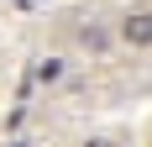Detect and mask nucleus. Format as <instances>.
<instances>
[{
	"instance_id": "20e7f679",
	"label": "nucleus",
	"mask_w": 152,
	"mask_h": 147,
	"mask_svg": "<svg viewBox=\"0 0 152 147\" xmlns=\"http://www.w3.org/2000/svg\"><path fill=\"white\" fill-rule=\"evenodd\" d=\"M16 5H21V11H31V5H47V0H16Z\"/></svg>"
},
{
	"instance_id": "f257e3e1",
	"label": "nucleus",
	"mask_w": 152,
	"mask_h": 147,
	"mask_svg": "<svg viewBox=\"0 0 152 147\" xmlns=\"http://www.w3.org/2000/svg\"><path fill=\"white\" fill-rule=\"evenodd\" d=\"M121 42L126 47H152V11H131L121 21Z\"/></svg>"
},
{
	"instance_id": "423d86ee",
	"label": "nucleus",
	"mask_w": 152,
	"mask_h": 147,
	"mask_svg": "<svg viewBox=\"0 0 152 147\" xmlns=\"http://www.w3.org/2000/svg\"><path fill=\"white\" fill-rule=\"evenodd\" d=\"M5 147H31V142H21V137H11V142H5Z\"/></svg>"
},
{
	"instance_id": "f03ea898",
	"label": "nucleus",
	"mask_w": 152,
	"mask_h": 147,
	"mask_svg": "<svg viewBox=\"0 0 152 147\" xmlns=\"http://www.w3.org/2000/svg\"><path fill=\"white\" fill-rule=\"evenodd\" d=\"M63 74H68V63H63V58H42V63H37V84H58Z\"/></svg>"
},
{
	"instance_id": "39448f33",
	"label": "nucleus",
	"mask_w": 152,
	"mask_h": 147,
	"mask_svg": "<svg viewBox=\"0 0 152 147\" xmlns=\"http://www.w3.org/2000/svg\"><path fill=\"white\" fill-rule=\"evenodd\" d=\"M84 147H110V142H105V137H94V142H84Z\"/></svg>"
},
{
	"instance_id": "7ed1b4c3",
	"label": "nucleus",
	"mask_w": 152,
	"mask_h": 147,
	"mask_svg": "<svg viewBox=\"0 0 152 147\" xmlns=\"http://www.w3.org/2000/svg\"><path fill=\"white\" fill-rule=\"evenodd\" d=\"M79 42H84V47H94V53H105V47H110V37H105L100 26H84V32H79Z\"/></svg>"
}]
</instances>
